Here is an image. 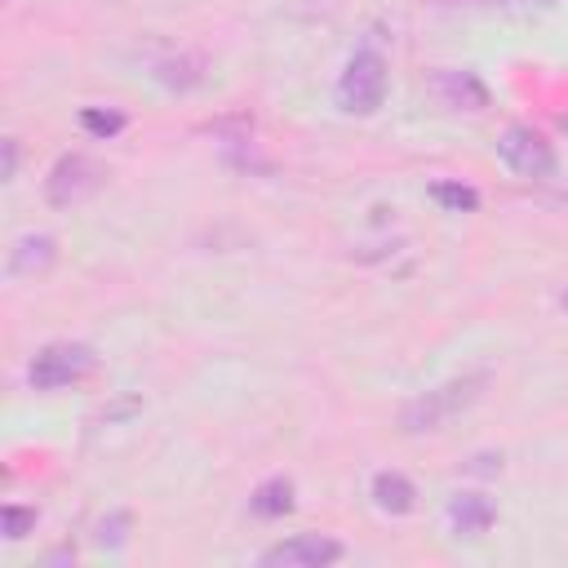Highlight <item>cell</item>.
I'll return each mask as SVG.
<instances>
[{
    "mask_svg": "<svg viewBox=\"0 0 568 568\" xmlns=\"http://www.w3.org/2000/svg\"><path fill=\"white\" fill-rule=\"evenodd\" d=\"M430 93L439 106L448 111H484L488 106V84L475 75V71H457V67H439L430 71Z\"/></svg>",
    "mask_w": 568,
    "mask_h": 568,
    "instance_id": "obj_7",
    "label": "cell"
},
{
    "mask_svg": "<svg viewBox=\"0 0 568 568\" xmlns=\"http://www.w3.org/2000/svg\"><path fill=\"white\" fill-rule=\"evenodd\" d=\"M204 71H209L204 53H169V58L155 62V80H160L164 89H173V93L200 89V84H204Z\"/></svg>",
    "mask_w": 568,
    "mask_h": 568,
    "instance_id": "obj_10",
    "label": "cell"
},
{
    "mask_svg": "<svg viewBox=\"0 0 568 568\" xmlns=\"http://www.w3.org/2000/svg\"><path fill=\"white\" fill-rule=\"evenodd\" d=\"M0 151H4V169H0V182H13V173H18V138H4V142H0Z\"/></svg>",
    "mask_w": 568,
    "mask_h": 568,
    "instance_id": "obj_18",
    "label": "cell"
},
{
    "mask_svg": "<svg viewBox=\"0 0 568 568\" xmlns=\"http://www.w3.org/2000/svg\"><path fill=\"white\" fill-rule=\"evenodd\" d=\"M430 200L439 209H448V213H475L479 209V191L466 186V182H435L430 186Z\"/></svg>",
    "mask_w": 568,
    "mask_h": 568,
    "instance_id": "obj_13",
    "label": "cell"
},
{
    "mask_svg": "<svg viewBox=\"0 0 568 568\" xmlns=\"http://www.w3.org/2000/svg\"><path fill=\"white\" fill-rule=\"evenodd\" d=\"M36 519H40L36 506H18V501H9V506L0 510V532H4V541H22V537L36 528Z\"/></svg>",
    "mask_w": 568,
    "mask_h": 568,
    "instance_id": "obj_15",
    "label": "cell"
},
{
    "mask_svg": "<svg viewBox=\"0 0 568 568\" xmlns=\"http://www.w3.org/2000/svg\"><path fill=\"white\" fill-rule=\"evenodd\" d=\"M93 368H98V355L89 342H49L27 364V382L31 390H62V386L84 382Z\"/></svg>",
    "mask_w": 568,
    "mask_h": 568,
    "instance_id": "obj_3",
    "label": "cell"
},
{
    "mask_svg": "<svg viewBox=\"0 0 568 568\" xmlns=\"http://www.w3.org/2000/svg\"><path fill=\"white\" fill-rule=\"evenodd\" d=\"M129 524H133L129 510H111V515L98 524V546H102V550H120L124 537H129Z\"/></svg>",
    "mask_w": 568,
    "mask_h": 568,
    "instance_id": "obj_16",
    "label": "cell"
},
{
    "mask_svg": "<svg viewBox=\"0 0 568 568\" xmlns=\"http://www.w3.org/2000/svg\"><path fill=\"white\" fill-rule=\"evenodd\" d=\"M346 555V546L337 537L324 532H297L288 541H275L262 550V568H328Z\"/></svg>",
    "mask_w": 568,
    "mask_h": 568,
    "instance_id": "obj_6",
    "label": "cell"
},
{
    "mask_svg": "<svg viewBox=\"0 0 568 568\" xmlns=\"http://www.w3.org/2000/svg\"><path fill=\"white\" fill-rule=\"evenodd\" d=\"M293 493H297V488H293L288 475H271V479H262V484L248 493V510H253L257 519H284V515L297 506Z\"/></svg>",
    "mask_w": 568,
    "mask_h": 568,
    "instance_id": "obj_11",
    "label": "cell"
},
{
    "mask_svg": "<svg viewBox=\"0 0 568 568\" xmlns=\"http://www.w3.org/2000/svg\"><path fill=\"white\" fill-rule=\"evenodd\" d=\"M71 559H75L71 550H49V555H44V564H71Z\"/></svg>",
    "mask_w": 568,
    "mask_h": 568,
    "instance_id": "obj_19",
    "label": "cell"
},
{
    "mask_svg": "<svg viewBox=\"0 0 568 568\" xmlns=\"http://www.w3.org/2000/svg\"><path fill=\"white\" fill-rule=\"evenodd\" d=\"M53 257H58V240L53 235H22L13 248H9V262H4V271L13 275V280H36V275H44L49 266H53Z\"/></svg>",
    "mask_w": 568,
    "mask_h": 568,
    "instance_id": "obj_9",
    "label": "cell"
},
{
    "mask_svg": "<svg viewBox=\"0 0 568 568\" xmlns=\"http://www.w3.org/2000/svg\"><path fill=\"white\" fill-rule=\"evenodd\" d=\"M559 306H564V311H568V288H564V293H559Z\"/></svg>",
    "mask_w": 568,
    "mask_h": 568,
    "instance_id": "obj_20",
    "label": "cell"
},
{
    "mask_svg": "<svg viewBox=\"0 0 568 568\" xmlns=\"http://www.w3.org/2000/svg\"><path fill=\"white\" fill-rule=\"evenodd\" d=\"M497 155L519 178H550L555 164H559L555 160V142L532 124H506V133L497 138Z\"/></svg>",
    "mask_w": 568,
    "mask_h": 568,
    "instance_id": "obj_4",
    "label": "cell"
},
{
    "mask_svg": "<svg viewBox=\"0 0 568 568\" xmlns=\"http://www.w3.org/2000/svg\"><path fill=\"white\" fill-rule=\"evenodd\" d=\"M386 84H390L386 58H382L377 49H355V53L346 58L342 75H337L333 98H337V106H342L346 115H373V111L386 102Z\"/></svg>",
    "mask_w": 568,
    "mask_h": 568,
    "instance_id": "obj_2",
    "label": "cell"
},
{
    "mask_svg": "<svg viewBox=\"0 0 568 568\" xmlns=\"http://www.w3.org/2000/svg\"><path fill=\"white\" fill-rule=\"evenodd\" d=\"M209 133H217V138H226L231 146H248V138H253V115H226V120H213L209 124Z\"/></svg>",
    "mask_w": 568,
    "mask_h": 568,
    "instance_id": "obj_17",
    "label": "cell"
},
{
    "mask_svg": "<svg viewBox=\"0 0 568 568\" xmlns=\"http://www.w3.org/2000/svg\"><path fill=\"white\" fill-rule=\"evenodd\" d=\"M373 501H377V510H386V515H413L417 488H413V479L399 475V470H377V475H373Z\"/></svg>",
    "mask_w": 568,
    "mask_h": 568,
    "instance_id": "obj_12",
    "label": "cell"
},
{
    "mask_svg": "<svg viewBox=\"0 0 568 568\" xmlns=\"http://www.w3.org/2000/svg\"><path fill=\"white\" fill-rule=\"evenodd\" d=\"M80 124H84V133H93V138H115L129 120H124V111H111V106H84L80 111Z\"/></svg>",
    "mask_w": 568,
    "mask_h": 568,
    "instance_id": "obj_14",
    "label": "cell"
},
{
    "mask_svg": "<svg viewBox=\"0 0 568 568\" xmlns=\"http://www.w3.org/2000/svg\"><path fill=\"white\" fill-rule=\"evenodd\" d=\"M444 519H448L453 537H462V541H479V537L493 528L497 506H493L484 493H453L448 506H444Z\"/></svg>",
    "mask_w": 568,
    "mask_h": 568,
    "instance_id": "obj_8",
    "label": "cell"
},
{
    "mask_svg": "<svg viewBox=\"0 0 568 568\" xmlns=\"http://www.w3.org/2000/svg\"><path fill=\"white\" fill-rule=\"evenodd\" d=\"M488 386V373H466V377H453L417 399H408L399 408V430L404 435H430V430H444L457 413H466Z\"/></svg>",
    "mask_w": 568,
    "mask_h": 568,
    "instance_id": "obj_1",
    "label": "cell"
},
{
    "mask_svg": "<svg viewBox=\"0 0 568 568\" xmlns=\"http://www.w3.org/2000/svg\"><path fill=\"white\" fill-rule=\"evenodd\" d=\"M102 178H106V169H102L93 155L67 151V155H58V164H53L49 178H44V200H49L53 209H71V204L89 200V195L102 186Z\"/></svg>",
    "mask_w": 568,
    "mask_h": 568,
    "instance_id": "obj_5",
    "label": "cell"
}]
</instances>
